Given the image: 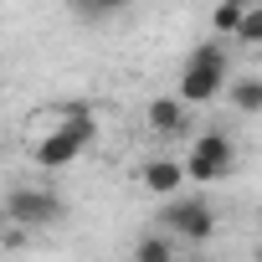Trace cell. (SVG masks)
I'll return each mask as SVG.
<instances>
[{
  "mask_svg": "<svg viewBox=\"0 0 262 262\" xmlns=\"http://www.w3.org/2000/svg\"><path fill=\"white\" fill-rule=\"evenodd\" d=\"M134 262H175V236L155 231V236H139L134 247Z\"/></svg>",
  "mask_w": 262,
  "mask_h": 262,
  "instance_id": "cell-8",
  "label": "cell"
},
{
  "mask_svg": "<svg viewBox=\"0 0 262 262\" xmlns=\"http://www.w3.org/2000/svg\"><path fill=\"white\" fill-rule=\"evenodd\" d=\"M226 72H231V52H226V41H201L190 57H185V67H180V103L185 108H201V103H211V98H221V88H226Z\"/></svg>",
  "mask_w": 262,
  "mask_h": 262,
  "instance_id": "cell-2",
  "label": "cell"
},
{
  "mask_svg": "<svg viewBox=\"0 0 262 262\" xmlns=\"http://www.w3.org/2000/svg\"><path fill=\"white\" fill-rule=\"evenodd\" d=\"M165 236L211 242L216 236V206L206 195H170V206H165Z\"/></svg>",
  "mask_w": 262,
  "mask_h": 262,
  "instance_id": "cell-4",
  "label": "cell"
},
{
  "mask_svg": "<svg viewBox=\"0 0 262 262\" xmlns=\"http://www.w3.org/2000/svg\"><path fill=\"white\" fill-rule=\"evenodd\" d=\"M242 11H247V0H221V6L211 11V31H216V41L236 31V21H242Z\"/></svg>",
  "mask_w": 262,
  "mask_h": 262,
  "instance_id": "cell-10",
  "label": "cell"
},
{
  "mask_svg": "<svg viewBox=\"0 0 262 262\" xmlns=\"http://www.w3.org/2000/svg\"><path fill=\"white\" fill-rule=\"evenodd\" d=\"M144 118H149V128H155V139H180L185 128H190V108H185L175 93H160V98H149Z\"/></svg>",
  "mask_w": 262,
  "mask_h": 262,
  "instance_id": "cell-5",
  "label": "cell"
},
{
  "mask_svg": "<svg viewBox=\"0 0 262 262\" xmlns=\"http://www.w3.org/2000/svg\"><path fill=\"white\" fill-rule=\"evenodd\" d=\"M185 155H195V160H206L221 180L231 175V160H236V144H231V134H226V128H206V134L185 149Z\"/></svg>",
  "mask_w": 262,
  "mask_h": 262,
  "instance_id": "cell-6",
  "label": "cell"
},
{
  "mask_svg": "<svg viewBox=\"0 0 262 262\" xmlns=\"http://www.w3.org/2000/svg\"><path fill=\"white\" fill-rule=\"evenodd\" d=\"M52 128L31 144V160L41 165V170H62V165H72L93 139H98V113H93V103H52Z\"/></svg>",
  "mask_w": 262,
  "mask_h": 262,
  "instance_id": "cell-1",
  "label": "cell"
},
{
  "mask_svg": "<svg viewBox=\"0 0 262 262\" xmlns=\"http://www.w3.org/2000/svg\"><path fill=\"white\" fill-rule=\"evenodd\" d=\"M0 247H11V252L26 247V231H21V226H0Z\"/></svg>",
  "mask_w": 262,
  "mask_h": 262,
  "instance_id": "cell-13",
  "label": "cell"
},
{
  "mask_svg": "<svg viewBox=\"0 0 262 262\" xmlns=\"http://www.w3.org/2000/svg\"><path fill=\"white\" fill-rule=\"evenodd\" d=\"M67 216V201L57 190H41V185H16L6 195V221L21 226V231H36V226H52Z\"/></svg>",
  "mask_w": 262,
  "mask_h": 262,
  "instance_id": "cell-3",
  "label": "cell"
},
{
  "mask_svg": "<svg viewBox=\"0 0 262 262\" xmlns=\"http://www.w3.org/2000/svg\"><path fill=\"white\" fill-rule=\"evenodd\" d=\"M236 41H247V47H257L262 41V6L257 0H247V11H242V21H236V31H231Z\"/></svg>",
  "mask_w": 262,
  "mask_h": 262,
  "instance_id": "cell-11",
  "label": "cell"
},
{
  "mask_svg": "<svg viewBox=\"0 0 262 262\" xmlns=\"http://www.w3.org/2000/svg\"><path fill=\"white\" fill-rule=\"evenodd\" d=\"M72 6H77V16H82V21H108V16L128 11V0H72Z\"/></svg>",
  "mask_w": 262,
  "mask_h": 262,
  "instance_id": "cell-12",
  "label": "cell"
},
{
  "mask_svg": "<svg viewBox=\"0 0 262 262\" xmlns=\"http://www.w3.org/2000/svg\"><path fill=\"white\" fill-rule=\"evenodd\" d=\"M139 185H144V190H155V195H180L185 170H180V160L155 155V160H144V165H139Z\"/></svg>",
  "mask_w": 262,
  "mask_h": 262,
  "instance_id": "cell-7",
  "label": "cell"
},
{
  "mask_svg": "<svg viewBox=\"0 0 262 262\" xmlns=\"http://www.w3.org/2000/svg\"><path fill=\"white\" fill-rule=\"evenodd\" d=\"M231 108H236V113H257V108H262V77L231 82Z\"/></svg>",
  "mask_w": 262,
  "mask_h": 262,
  "instance_id": "cell-9",
  "label": "cell"
}]
</instances>
